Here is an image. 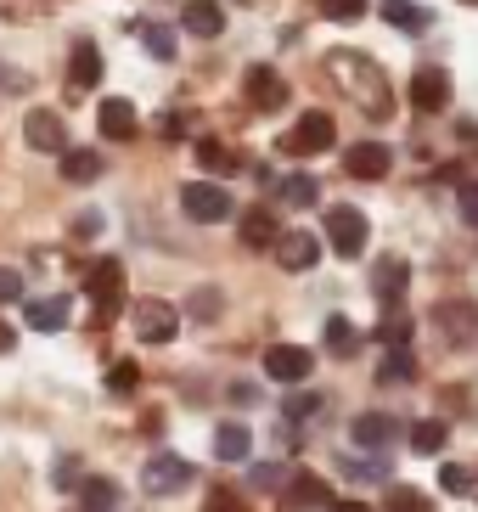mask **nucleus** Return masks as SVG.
I'll list each match as a JSON object with an SVG mask.
<instances>
[{
    "label": "nucleus",
    "mask_w": 478,
    "mask_h": 512,
    "mask_svg": "<svg viewBox=\"0 0 478 512\" xmlns=\"http://www.w3.org/2000/svg\"><path fill=\"white\" fill-rule=\"evenodd\" d=\"M315 411H321V394H287V406H282V417L287 422H304V417H315Z\"/></svg>",
    "instance_id": "obj_38"
},
{
    "label": "nucleus",
    "mask_w": 478,
    "mask_h": 512,
    "mask_svg": "<svg viewBox=\"0 0 478 512\" xmlns=\"http://www.w3.org/2000/svg\"><path fill=\"white\" fill-rule=\"evenodd\" d=\"M383 23H394V29H405V34H422L428 29V12L411 6V0H383Z\"/></svg>",
    "instance_id": "obj_30"
},
{
    "label": "nucleus",
    "mask_w": 478,
    "mask_h": 512,
    "mask_svg": "<svg viewBox=\"0 0 478 512\" xmlns=\"http://www.w3.org/2000/svg\"><path fill=\"white\" fill-rule=\"evenodd\" d=\"M456 209L467 226H478V181H456Z\"/></svg>",
    "instance_id": "obj_40"
},
{
    "label": "nucleus",
    "mask_w": 478,
    "mask_h": 512,
    "mask_svg": "<svg viewBox=\"0 0 478 512\" xmlns=\"http://www.w3.org/2000/svg\"><path fill=\"white\" fill-rule=\"evenodd\" d=\"M276 237H282V231H276L270 209H248V214H242V242H248V248H270Z\"/></svg>",
    "instance_id": "obj_28"
},
{
    "label": "nucleus",
    "mask_w": 478,
    "mask_h": 512,
    "mask_svg": "<svg viewBox=\"0 0 478 512\" xmlns=\"http://www.w3.org/2000/svg\"><path fill=\"white\" fill-rule=\"evenodd\" d=\"M180 209L192 214L197 226H220V220L237 214V203H231V192L220 181H186L180 186Z\"/></svg>",
    "instance_id": "obj_3"
},
{
    "label": "nucleus",
    "mask_w": 478,
    "mask_h": 512,
    "mask_svg": "<svg viewBox=\"0 0 478 512\" xmlns=\"http://www.w3.org/2000/svg\"><path fill=\"white\" fill-rule=\"evenodd\" d=\"M0 85H17V74L6 68V62H0Z\"/></svg>",
    "instance_id": "obj_51"
},
{
    "label": "nucleus",
    "mask_w": 478,
    "mask_h": 512,
    "mask_svg": "<svg viewBox=\"0 0 478 512\" xmlns=\"http://www.w3.org/2000/svg\"><path fill=\"white\" fill-rule=\"evenodd\" d=\"M96 231H102V214H96V209L79 214V220H74V237H96Z\"/></svg>",
    "instance_id": "obj_46"
},
{
    "label": "nucleus",
    "mask_w": 478,
    "mask_h": 512,
    "mask_svg": "<svg viewBox=\"0 0 478 512\" xmlns=\"http://www.w3.org/2000/svg\"><path fill=\"white\" fill-rule=\"evenodd\" d=\"M327 74H332V85H338V91L349 96V102L360 107V113H366V119H389L394 113V91H389V74H383V68H377L372 57H366V51H332L327 57Z\"/></svg>",
    "instance_id": "obj_1"
},
{
    "label": "nucleus",
    "mask_w": 478,
    "mask_h": 512,
    "mask_svg": "<svg viewBox=\"0 0 478 512\" xmlns=\"http://www.w3.org/2000/svg\"><path fill=\"white\" fill-rule=\"evenodd\" d=\"M214 310H220V293H214V287H203V293L192 299V316L197 321H214Z\"/></svg>",
    "instance_id": "obj_43"
},
{
    "label": "nucleus",
    "mask_w": 478,
    "mask_h": 512,
    "mask_svg": "<svg viewBox=\"0 0 478 512\" xmlns=\"http://www.w3.org/2000/svg\"><path fill=\"white\" fill-rule=\"evenodd\" d=\"M96 130H102L107 141H135L141 136V113H135V102H124V96H107V102L96 107Z\"/></svg>",
    "instance_id": "obj_12"
},
{
    "label": "nucleus",
    "mask_w": 478,
    "mask_h": 512,
    "mask_svg": "<svg viewBox=\"0 0 478 512\" xmlns=\"http://www.w3.org/2000/svg\"><path fill=\"white\" fill-rule=\"evenodd\" d=\"M135 34H141V46H147L158 62H175V34H169L164 23H135Z\"/></svg>",
    "instance_id": "obj_32"
},
{
    "label": "nucleus",
    "mask_w": 478,
    "mask_h": 512,
    "mask_svg": "<svg viewBox=\"0 0 478 512\" xmlns=\"http://www.w3.org/2000/svg\"><path fill=\"white\" fill-rule=\"evenodd\" d=\"M85 293L96 299V327H107L124 310V265L119 259H96L85 271Z\"/></svg>",
    "instance_id": "obj_2"
},
{
    "label": "nucleus",
    "mask_w": 478,
    "mask_h": 512,
    "mask_svg": "<svg viewBox=\"0 0 478 512\" xmlns=\"http://www.w3.org/2000/svg\"><path fill=\"white\" fill-rule=\"evenodd\" d=\"M186 124H192V119H186V113H169V119L158 124V130H164V136L175 141V136H186Z\"/></svg>",
    "instance_id": "obj_47"
},
{
    "label": "nucleus",
    "mask_w": 478,
    "mask_h": 512,
    "mask_svg": "<svg viewBox=\"0 0 478 512\" xmlns=\"http://www.w3.org/2000/svg\"><path fill=\"white\" fill-rule=\"evenodd\" d=\"M12 349H17V332L6 327V321H0V355H12Z\"/></svg>",
    "instance_id": "obj_49"
},
{
    "label": "nucleus",
    "mask_w": 478,
    "mask_h": 512,
    "mask_svg": "<svg viewBox=\"0 0 478 512\" xmlns=\"http://www.w3.org/2000/svg\"><path fill=\"white\" fill-rule=\"evenodd\" d=\"M68 310H74V304L62 299V293H51V299H29V327L34 332H62L68 327Z\"/></svg>",
    "instance_id": "obj_21"
},
{
    "label": "nucleus",
    "mask_w": 478,
    "mask_h": 512,
    "mask_svg": "<svg viewBox=\"0 0 478 512\" xmlns=\"http://www.w3.org/2000/svg\"><path fill=\"white\" fill-rule=\"evenodd\" d=\"M400 434H405V428L389 417V411H360V417L349 422V439H355L360 451H389Z\"/></svg>",
    "instance_id": "obj_10"
},
{
    "label": "nucleus",
    "mask_w": 478,
    "mask_h": 512,
    "mask_svg": "<svg viewBox=\"0 0 478 512\" xmlns=\"http://www.w3.org/2000/svg\"><path fill=\"white\" fill-rule=\"evenodd\" d=\"M107 389H113V394H135V389H141V366H135V361H113Z\"/></svg>",
    "instance_id": "obj_36"
},
{
    "label": "nucleus",
    "mask_w": 478,
    "mask_h": 512,
    "mask_svg": "<svg viewBox=\"0 0 478 512\" xmlns=\"http://www.w3.org/2000/svg\"><path fill=\"white\" fill-rule=\"evenodd\" d=\"M439 490H445V496H467V490H473V473H467L462 462H445L439 467Z\"/></svg>",
    "instance_id": "obj_37"
},
{
    "label": "nucleus",
    "mask_w": 478,
    "mask_h": 512,
    "mask_svg": "<svg viewBox=\"0 0 478 512\" xmlns=\"http://www.w3.org/2000/svg\"><path fill=\"white\" fill-rule=\"evenodd\" d=\"M366 237H372V226H366V214L360 209H349V203L327 209V242H332V254L338 259H360Z\"/></svg>",
    "instance_id": "obj_6"
},
{
    "label": "nucleus",
    "mask_w": 478,
    "mask_h": 512,
    "mask_svg": "<svg viewBox=\"0 0 478 512\" xmlns=\"http://www.w3.org/2000/svg\"><path fill=\"white\" fill-rule=\"evenodd\" d=\"M197 164L209 169V175H231V169L242 164L237 152L225 147V141H197Z\"/></svg>",
    "instance_id": "obj_31"
},
{
    "label": "nucleus",
    "mask_w": 478,
    "mask_h": 512,
    "mask_svg": "<svg viewBox=\"0 0 478 512\" xmlns=\"http://www.w3.org/2000/svg\"><path fill=\"white\" fill-rule=\"evenodd\" d=\"M405 282H411V265L405 259H377V271H372V293H377V304L383 310H394L400 304V293H405Z\"/></svg>",
    "instance_id": "obj_19"
},
{
    "label": "nucleus",
    "mask_w": 478,
    "mask_h": 512,
    "mask_svg": "<svg viewBox=\"0 0 478 512\" xmlns=\"http://www.w3.org/2000/svg\"><path fill=\"white\" fill-rule=\"evenodd\" d=\"M248 451H254V434H248L242 422H220V428H214V456H220V462H248Z\"/></svg>",
    "instance_id": "obj_20"
},
{
    "label": "nucleus",
    "mask_w": 478,
    "mask_h": 512,
    "mask_svg": "<svg viewBox=\"0 0 478 512\" xmlns=\"http://www.w3.org/2000/svg\"><path fill=\"white\" fill-rule=\"evenodd\" d=\"M242 91H248V107H259V113H276V107H287V79L276 74L270 62H254V68H248Z\"/></svg>",
    "instance_id": "obj_9"
},
{
    "label": "nucleus",
    "mask_w": 478,
    "mask_h": 512,
    "mask_svg": "<svg viewBox=\"0 0 478 512\" xmlns=\"http://www.w3.org/2000/svg\"><path fill=\"white\" fill-rule=\"evenodd\" d=\"M96 175H102V152H90V147H68V152H62V181L90 186Z\"/></svg>",
    "instance_id": "obj_22"
},
{
    "label": "nucleus",
    "mask_w": 478,
    "mask_h": 512,
    "mask_svg": "<svg viewBox=\"0 0 478 512\" xmlns=\"http://www.w3.org/2000/svg\"><path fill=\"white\" fill-rule=\"evenodd\" d=\"M332 141H338V124H332V113H304L293 130L282 136V152H293V158H310V152H327Z\"/></svg>",
    "instance_id": "obj_7"
},
{
    "label": "nucleus",
    "mask_w": 478,
    "mask_h": 512,
    "mask_svg": "<svg viewBox=\"0 0 478 512\" xmlns=\"http://www.w3.org/2000/svg\"><path fill=\"white\" fill-rule=\"evenodd\" d=\"M12 299H23V276L0 265V304H12Z\"/></svg>",
    "instance_id": "obj_44"
},
{
    "label": "nucleus",
    "mask_w": 478,
    "mask_h": 512,
    "mask_svg": "<svg viewBox=\"0 0 478 512\" xmlns=\"http://www.w3.org/2000/svg\"><path fill=\"white\" fill-rule=\"evenodd\" d=\"M23 136H29L34 152H68V130H62V119L51 113V107H34L29 119H23Z\"/></svg>",
    "instance_id": "obj_14"
},
{
    "label": "nucleus",
    "mask_w": 478,
    "mask_h": 512,
    "mask_svg": "<svg viewBox=\"0 0 478 512\" xmlns=\"http://www.w3.org/2000/svg\"><path fill=\"white\" fill-rule=\"evenodd\" d=\"M411 107H417V113L450 107V74L445 68H417V74H411Z\"/></svg>",
    "instance_id": "obj_16"
},
{
    "label": "nucleus",
    "mask_w": 478,
    "mask_h": 512,
    "mask_svg": "<svg viewBox=\"0 0 478 512\" xmlns=\"http://www.w3.org/2000/svg\"><path fill=\"white\" fill-rule=\"evenodd\" d=\"M332 512H372L366 501H332Z\"/></svg>",
    "instance_id": "obj_50"
},
{
    "label": "nucleus",
    "mask_w": 478,
    "mask_h": 512,
    "mask_svg": "<svg viewBox=\"0 0 478 512\" xmlns=\"http://www.w3.org/2000/svg\"><path fill=\"white\" fill-rule=\"evenodd\" d=\"M417 377V361H411V349H389L383 366H377V383H411Z\"/></svg>",
    "instance_id": "obj_33"
},
{
    "label": "nucleus",
    "mask_w": 478,
    "mask_h": 512,
    "mask_svg": "<svg viewBox=\"0 0 478 512\" xmlns=\"http://www.w3.org/2000/svg\"><path fill=\"white\" fill-rule=\"evenodd\" d=\"M467 6H478V0H467Z\"/></svg>",
    "instance_id": "obj_52"
},
{
    "label": "nucleus",
    "mask_w": 478,
    "mask_h": 512,
    "mask_svg": "<svg viewBox=\"0 0 478 512\" xmlns=\"http://www.w3.org/2000/svg\"><path fill=\"white\" fill-rule=\"evenodd\" d=\"M180 29L197 34V40H220L225 34V6L220 0H186V6H180Z\"/></svg>",
    "instance_id": "obj_17"
},
{
    "label": "nucleus",
    "mask_w": 478,
    "mask_h": 512,
    "mask_svg": "<svg viewBox=\"0 0 478 512\" xmlns=\"http://www.w3.org/2000/svg\"><path fill=\"white\" fill-rule=\"evenodd\" d=\"M192 479H197V467L186 462V456H175V451L147 456V467H141V490H147V496H180Z\"/></svg>",
    "instance_id": "obj_4"
},
{
    "label": "nucleus",
    "mask_w": 478,
    "mask_h": 512,
    "mask_svg": "<svg viewBox=\"0 0 478 512\" xmlns=\"http://www.w3.org/2000/svg\"><path fill=\"white\" fill-rule=\"evenodd\" d=\"M231 400H242V406H254V400H259V389H254V383H237V389H231Z\"/></svg>",
    "instance_id": "obj_48"
},
{
    "label": "nucleus",
    "mask_w": 478,
    "mask_h": 512,
    "mask_svg": "<svg viewBox=\"0 0 478 512\" xmlns=\"http://www.w3.org/2000/svg\"><path fill=\"white\" fill-rule=\"evenodd\" d=\"M344 169L355 175V181H383V175L394 169V152L383 147V141H355L349 158H344Z\"/></svg>",
    "instance_id": "obj_15"
},
{
    "label": "nucleus",
    "mask_w": 478,
    "mask_h": 512,
    "mask_svg": "<svg viewBox=\"0 0 478 512\" xmlns=\"http://www.w3.org/2000/svg\"><path fill=\"white\" fill-rule=\"evenodd\" d=\"M434 316H439V327H445V338H456V344H467L473 327H478V316L467 310V304H439Z\"/></svg>",
    "instance_id": "obj_27"
},
{
    "label": "nucleus",
    "mask_w": 478,
    "mask_h": 512,
    "mask_svg": "<svg viewBox=\"0 0 478 512\" xmlns=\"http://www.w3.org/2000/svg\"><path fill=\"white\" fill-rule=\"evenodd\" d=\"M79 507L85 512H113L119 507V484L113 479H79Z\"/></svg>",
    "instance_id": "obj_25"
},
{
    "label": "nucleus",
    "mask_w": 478,
    "mask_h": 512,
    "mask_svg": "<svg viewBox=\"0 0 478 512\" xmlns=\"http://www.w3.org/2000/svg\"><path fill=\"white\" fill-rule=\"evenodd\" d=\"M203 512H248V501L231 496V490H214V496L203 501Z\"/></svg>",
    "instance_id": "obj_42"
},
{
    "label": "nucleus",
    "mask_w": 478,
    "mask_h": 512,
    "mask_svg": "<svg viewBox=\"0 0 478 512\" xmlns=\"http://www.w3.org/2000/svg\"><path fill=\"white\" fill-rule=\"evenodd\" d=\"M248 479H254V490H276V484H287L293 473H287V467H276V462H265V467H254Z\"/></svg>",
    "instance_id": "obj_41"
},
{
    "label": "nucleus",
    "mask_w": 478,
    "mask_h": 512,
    "mask_svg": "<svg viewBox=\"0 0 478 512\" xmlns=\"http://www.w3.org/2000/svg\"><path fill=\"white\" fill-rule=\"evenodd\" d=\"M389 512H434V501L422 496V490H411V484H394V490H389Z\"/></svg>",
    "instance_id": "obj_35"
},
{
    "label": "nucleus",
    "mask_w": 478,
    "mask_h": 512,
    "mask_svg": "<svg viewBox=\"0 0 478 512\" xmlns=\"http://www.w3.org/2000/svg\"><path fill=\"white\" fill-rule=\"evenodd\" d=\"M315 12L327 23H360L366 17V0H315Z\"/></svg>",
    "instance_id": "obj_34"
},
{
    "label": "nucleus",
    "mask_w": 478,
    "mask_h": 512,
    "mask_svg": "<svg viewBox=\"0 0 478 512\" xmlns=\"http://www.w3.org/2000/svg\"><path fill=\"white\" fill-rule=\"evenodd\" d=\"M130 327H135L141 344H169V338L180 332V310L164 304V299H135L130 304Z\"/></svg>",
    "instance_id": "obj_5"
},
{
    "label": "nucleus",
    "mask_w": 478,
    "mask_h": 512,
    "mask_svg": "<svg viewBox=\"0 0 478 512\" xmlns=\"http://www.w3.org/2000/svg\"><path fill=\"white\" fill-rule=\"evenodd\" d=\"M327 349L338 355V361H349V355H360V332L349 316H327Z\"/></svg>",
    "instance_id": "obj_26"
},
{
    "label": "nucleus",
    "mask_w": 478,
    "mask_h": 512,
    "mask_svg": "<svg viewBox=\"0 0 478 512\" xmlns=\"http://www.w3.org/2000/svg\"><path fill=\"white\" fill-rule=\"evenodd\" d=\"M270 248H276V265H282V271H315V259H321L315 231H282Z\"/></svg>",
    "instance_id": "obj_13"
},
{
    "label": "nucleus",
    "mask_w": 478,
    "mask_h": 512,
    "mask_svg": "<svg viewBox=\"0 0 478 512\" xmlns=\"http://www.w3.org/2000/svg\"><path fill=\"white\" fill-rule=\"evenodd\" d=\"M377 338H383V349H411V316H405L400 304H394V310H383Z\"/></svg>",
    "instance_id": "obj_29"
},
{
    "label": "nucleus",
    "mask_w": 478,
    "mask_h": 512,
    "mask_svg": "<svg viewBox=\"0 0 478 512\" xmlns=\"http://www.w3.org/2000/svg\"><path fill=\"white\" fill-rule=\"evenodd\" d=\"M310 372H315V355H310V349H299V344H270V349H265V377H270V383L299 389Z\"/></svg>",
    "instance_id": "obj_8"
},
{
    "label": "nucleus",
    "mask_w": 478,
    "mask_h": 512,
    "mask_svg": "<svg viewBox=\"0 0 478 512\" xmlns=\"http://www.w3.org/2000/svg\"><path fill=\"white\" fill-rule=\"evenodd\" d=\"M344 473H349V479H366V484H383V479H389V462H360V456H349Z\"/></svg>",
    "instance_id": "obj_39"
},
{
    "label": "nucleus",
    "mask_w": 478,
    "mask_h": 512,
    "mask_svg": "<svg viewBox=\"0 0 478 512\" xmlns=\"http://www.w3.org/2000/svg\"><path fill=\"white\" fill-rule=\"evenodd\" d=\"M445 439H450V428L439 417L411 422V451H417V456H439V451H445Z\"/></svg>",
    "instance_id": "obj_24"
},
{
    "label": "nucleus",
    "mask_w": 478,
    "mask_h": 512,
    "mask_svg": "<svg viewBox=\"0 0 478 512\" xmlns=\"http://www.w3.org/2000/svg\"><path fill=\"white\" fill-rule=\"evenodd\" d=\"M276 197H282L287 209H310L315 197H321V181H315V175H282V186H276Z\"/></svg>",
    "instance_id": "obj_23"
},
{
    "label": "nucleus",
    "mask_w": 478,
    "mask_h": 512,
    "mask_svg": "<svg viewBox=\"0 0 478 512\" xmlns=\"http://www.w3.org/2000/svg\"><path fill=\"white\" fill-rule=\"evenodd\" d=\"M282 490H287V507H293V512H321V507L338 501V496H332V484L321 479V473H310V467H299Z\"/></svg>",
    "instance_id": "obj_11"
},
{
    "label": "nucleus",
    "mask_w": 478,
    "mask_h": 512,
    "mask_svg": "<svg viewBox=\"0 0 478 512\" xmlns=\"http://www.w3.org/2000/svg\"><path fill=\"white\" fill-rule=\"evenodd\" d=\"M96 85H102V51L90 46V40H79L74 57H68V91L85 96V91H96Z\"/></svg>",
    "instance_id": "obj_18"
},
{
    "label": "nucleus",
    "mask_w": 478,
    "mask_h": 512,
    "mask_svg": "<svg viewBox=\"0 0 478 512\" xmlns=\"http://www.w3.org/2000/svg\"><path fill=\"white\" fill-rule=\"evenodd\" d=\"M57 484H62V490H79V462H74V456H62V462H57Z\"/></svg>",
    "instance_id": "obj_45"
}]
</instances>
